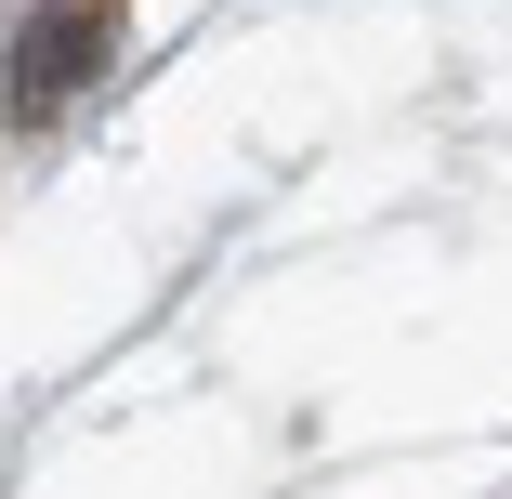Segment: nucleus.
<instances>
[{"instance_id": "f257e3e1", "label": "nucleus", "mask_w": 512, "mask_h": 499, "mask_svg": "<svg viewBox=\"0 0 512 499\" xmlns=\"http://www.w3.org/2000/svg\"><path fill=\"white\" fill-rule=\"evenodd\" d=\"M92 53H106V0H53V14L27 27V53H14V106L40 119L53 92H79V79H92Z\"/></svg>"}]
</instances>
